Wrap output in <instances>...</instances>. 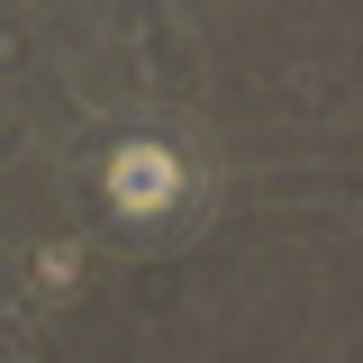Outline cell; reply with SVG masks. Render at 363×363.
<instances>
[{
	"label": "cell",
	"instance_id": "obj_1",
	"mask_svg": "<svg viewBox=\"0 0 363 363\" xmlns=\"http://www.w3.org/2000/svg\"><path fill=\"white\" fill-rule=\"evenodd\" d=\"M118 191H145V200H155V191H164V164H128V173H118Z\"/></svg>",
	"mask_w": 363,
	"mask_h": 363
}]
</instances>
